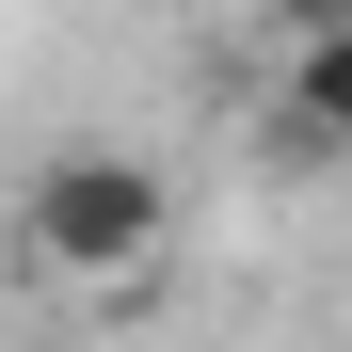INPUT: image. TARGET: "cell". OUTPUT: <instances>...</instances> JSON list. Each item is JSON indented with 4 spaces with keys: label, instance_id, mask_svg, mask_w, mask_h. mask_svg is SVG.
<instances>
[{
    "label": "cell",
    "instance_id": "obj_1",
    "mask_svg": "<svg viewBox=\"0 0 352 352\" xmlns=\"http://www.w3.org/2000/svg\"><path fill=\"white\" fill-rule=\"evenodd\" d=\"M16 256L65 288V305H129V288L176 272V176H160L144 144H65V160H32Z\"/></svg>",
    "mask_w": 352,
    "mask_h": 352
},
{
    "label": "cell",
    "instance_id": "obj_2",
    "mask_svg": "<svg viewBox=\"0 0 352 352\" xmlns=\"http://www.w3.org/2000/svg\"><path fill=\"white\" fill-rule=\"evenodd\" d=\"M288 144L352 160V32H288Z\"/></svg>",
    "mask_w": 352,
    "mask_h": 352
}]
</instances>
